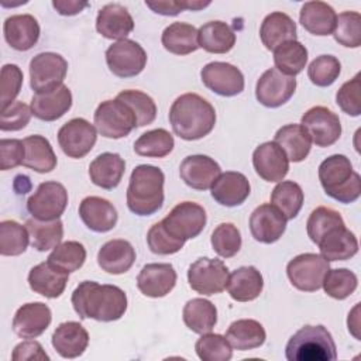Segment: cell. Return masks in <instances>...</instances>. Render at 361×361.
Wrapping results in <instances>:
<instances>
[{
  "instance_id": "obj_31",
  "label": "cell",
  "mask_w": 361,
  "mask_h": 361,
  "mask_svg": "<svg viewBox=\"0 0 361 361\" xmlns=\"http://www.w3.org/2000/svg\"><path fill=\"white\" fill-rule=\"evenodd\" d=\"M126 172V161L114 152L97 155L89 165L90 180L106 190H111L121 182Z\"/></svg>"
},
{
  "instance_id": "obj_44",
  "label": "cell",
  "mask_w": 361,
  "mask_h": 361,
  "mask_svg": "<svg viewBox=\"0 0 361 361\" xmlns=\"http://www.w3.org/2000/svg\"><path fill=\"white\" fill-rule=\"evenodd\" d=\"M175 141L165 128H155L141 134L134 142L135 154L148 158H164L173 149Z\"/></svg>"
},
{
  "instance_id": "obj_36",
  "label": "cell",
  "mask_w": 361,
  "mask_h": 361,
  "mask_svg": "<svg viewBox=\"0 0 361 361\" xmlns=\"http://www.w3.org/2000/svg\"><path fill=\"white\" fill-rule=\"evenodd\" d=\"M161 42L166 51L175 55H188L200 48L196 27L180 21L172 23L164 30Z\"/></svg>"
},
{
  "instance_id": "obj_12",
  "label": "cell",
  "mask_w": 361,
  "mask_h": 361,
  "mask_svg": "<svg viewBox=\"0 0 361 361\" xmlns=\"http://www.w3.org/2000/svg\"><path fill=\"white\" fill-rule=\"evenodd\" d=\"M106 62L113 75L118 78H133L144 71L147 54L138 42L121 39L106 49Z\"/></svg>"
},
{
  "instance_id": "obj_19",
  "label": "cell",
  "mask_w": 361,
  "mask_h": 361,
  "mask_svg": "<svg viewBox=\"0 0 361 361\" xmlns=\"http://www.w3.org/2000/svg\"><path fill=\"white\" fill-rule=\"evenodd\" d=\"M221 173L220 165L207 155H189L179 166L180 179L192 189L207 190Z\"/></svg>"
},
{
  "instance_id": "obj_23",
  "label": "cell",
  "mask_w": 361,
  "mask_h": 361,
  "mask_svg": "<svg viewBox=\"0 0 361 361\" xmlns=\"http://www.w3.org/2000/svg\"><path fill=\"white\" fill-rule=\"evenodd\" d=\"M79 216L85 226L94 233H106L117 224V210L107 199L87 196L79 204Z\"/></svg>"
},
{
  "instance_id": "obj_22",
  "label": "cell",
  "mask_w": 361,
  "mask_h": 361,
  "mask_svg": "<svg viewBox=\"0 0 361 361\" xmlns=\"http://www.w3.org/2000/svg\"><path fill=\"white\" fill-rule=\"evenodd\" d=\"M96 30L109 39H127V35L134 30V20L124 6L109 3L97 13Z\"/></svg>"
},
{
  "instance_id": "obj_16",
  "label": "cell",
  "mask_w": 361,
  "mask_h": 361,
  "mask_svg": "<svg viewBox=\"0 0 361 361\" xmlns=\"http://www.w3.org/2000/svg\"><path fill=\"white\" fill-rule=\"evenodd\" d=\"M203 85L212 92L231 97L244 90V76L241 71L227 62H210L200 71Z\"/></svg>"
},
{
  "instance_id": "obj_17",
  "label": "cell",
  "mask_w": 361,
  "mask_h": 361,
  "mask_svg": "<svg viewBox=\"0 0 361 361\" xmlns=\"http://www.w3.org/2000/svg\"><path fill=\"white\" fill-rule=\"evenodd\" d=\"M286 221L279 209L271 203H262L250 216V231L257 241L272 244L285 233Z\"/></svg>"
},
{
  "instance_id": "obj_32",
  "label": "cell",
  "mask_w": 361,
  "mask_h": 361,
  "mask_svg": "<svg viewBox=\"0 0 361 361\" xmlns=\"http://www.w3.org/2000/svg\"><path fill=\"white\" fill-rule=\"evenodd\" d=\"M337 14L331 6L324 1H307L302 6L299 21L302 27L313 35H330L336 27Z\"/></svg>"
},
{
  "instance_id": "obj_48",
  "label": "cell",
  "mask_w": 361,
  "mask_h": 361,
  "mask_svg": "<svg viewBox=\"0 0 361 361\" xmlns=\"http://www.w3.org/2000/svg\"><path fill=\"white\" fill-rule=\"evenodd\" d=\"M116 99L124 102L133 110L137 118V127L148 126L157 117V104L154 99L141 90H123Z\"/></svg>"
},
{
  "instance_id": "obj_55",
  "label": "cell",
  "mask_w": 361,
  "mask_h": 361,
  "mask_svg": "<svg viewBox=\"0 0 361 361\" xmlns=\"http://www.w3.org/2000/svg\"><path fill=\"white\" fill-rule=\"evenodd\" d=\"M147 243L149 250L154 254L158 255H171L175 254L178 251H180V248L183 247V241H179L176 238H173L162 226L161 221L155 223L154 226H151V228L147 233Z\"/></svg>"
},
{
  "instance_id": "obj_58",
  "label": "cell",
  "mask_w": 361,
  "mask_h": 361,
  "mask_svg": "<svg viewBox=\"0 0 361 361\" xmlns=\"http://www.w3.org/2000/svg\"><path fill=\"white\" fill-rule=\"evenodd\" d=\"M25 147L21 140L1 138L0 140V169L7 171L23 165Z\"/></svg>"
},
{
  "instance_id": "obj_14",
  "label": "cell",
  "mask_w": 361,
  "mask_h": 361,
  "mask_svg": "<svg viewBox=\"0 0 361 361\" xmlns=\"http://www.w3.org/2000/svg\"><path fill=\"white\" fill-rule=\"evenodd\" d=\"M300 126L307 131L312 142L317 147H330L341 135L338 116L324 106L309 109L300 120Z\"/></svg>"
},
{
  "instance_id": "obj_61",
  "label": "cell",
  "mask_w": 361,
  "mask_h": 361,
  "mask_svg": "<svg viewBox=\"0 0 361 361\" xmlns=\"http://www.w3.org/2000/svg\"><path fill=\"white\" fill-rule=\"evenodd\" d=\"M52 6L61 16H75L87 7L89 3L78 0H54Z\"/></svg>"
},
{
  "instance_id": "obj_27",
  "label": "cell",
  "mask_w": 361,
  "mask_h": 361,
  "mask_svg": "<svg viewBox=\"0 0 361 361\" xmlns=\"http://www.w3.org/2000/svg\"><path fill=\"white\" fill-rule=\"evenodd\" d=\"M72 106L71 89L65 85L48 93H35L31 99V111L34 117L42 121H55L61 118Z\"/></svg>"
},
{
  "instance_id": "obj_26",
  "label": "cell",
  "mask_w": 361,
  "mask_h": 361,
  "mask_svg": "<svg viewBox=\"0 0 361 361\" xmlns=\"http://www.w3.org/2000/svg\"><path fill=\"white\" fill-rule=\"evenodd\" d=\"M3 32L11 48L17 51H28L39 39V24L31 14H16L6 18Z\"/></svg>"
},
{
  "instance_id": "obj_15",
  "label": "cell",
  "mask_w": 361,
  "mask_h": 361,
  "mask_svg": "<svg viewBox=\"0 0 361 361\" xmlns=\"http://www.w3.org/2000/svg\"><path fill=\"white\" fill-rule=\"evenodd\" d=\"M296 90L295 76H289L271 68L265 71L255 86V97L265 107H279L285 104Z\"/></svg>"
},
{
  "instance_id": "obj_47",
  "label": "cell",
  "mask_w": 361,
  "mask_h": 361,
  "mask_svg": "<svg viewBox=\"0 0 361 361\" xmlns=\"http://www.w3.org/2000/svg\"><path fill=\"white\" fill-rule=\"evenodd\" d=\"M340 226H344L341 214L337 210L326 206L316 207L306 221L307 235L314 244H317L329 231Z\"/></svg>"
},
{
  "instance_id": "obj_35",
  "label": "cell",
  "mask_w": 361,
  "mask_h": 361,
  "mask_svg": "<svg viewBox=\"0 0 361 361\" xmlns=\"http://www.w3.org/2000/svg\"><path fill=\"white\" fill-rule=\"evenodd\" d=\"M226 338L233 348L247 351L261 347L265 343L267 333L259 322L254 319H240L228 326Z\"/></svg>"
},
{
  "instance_id": "obj_46",
  "label": "cell",
  "mask_w": 361,
  "mask_h": 361,
  "mask_svg": "<svg viewBox=\"0 0 361 361\" xmlns=\"http://www.w3.org/2000/svg\"><path fill=\"white\" fill-rule=\"evenodd\" d=\"M47 261L71 274L83 267L86 261V250L79 241H65L52 250Z\"/></svg>"
},
{
  "instance_id": "obj_28",
  "label": "cell",
  "mask_w": 361,
  "mask_h": 361,
  "mask_svg": "<svg viewBox=\"0 0 361 361\" xmlns=\"http://www.w3.org/2000/svg\"><path fill=\"white\" fill-rule=\"evenodd\" d=\"M135 261V251L127 240L116 238L104 243L97 252L99 267L113 275L126 274Z\"/></svg>"
},
{
  "instance_id": "obj_8",
  "label": "cell",
  "mask_w": 361,
  "mask_h": 361,
  "mask_svg": "<svg viewBox=\"0 0 361 361\" xmlns=\"http://www.w3.org/2000/svg\"><path fill=\"white\" fill-rule=\"evenodd\" d=\"M207 221L206 210L195 202L178 203L164 220V228L176 240L186 241L197 237Z\"/></svg>"
},
{
  "instance_id": "obj_40",
  "label": "cell",
  "mask_w": 361,
  "mask_h": 361,
  "mask_svg": "<svg viewBox=\"0 0 361 361\" xmlns=\"http://www.w3.org/2000/svg\"><path fill=\"white\" fill-rule=\"evenodd\" d=\"M183 323L189 330L197 334H204L213 330L217 323L216 306L203 298H195L186 302L182 312Z\"/></svg>"
},
{
  "instance_id": "obj_11",
  "label": "cell",
  "mask_w": 361,
  "mask_h": 361,
  "mask_svg": "<svg viewBox=\"0 0 361 361\" xmlns=\"http://www.w3.org/2000/svg\"><path fill=\"white\" fill-rule=\"evenodd\" d=\"M228 269L221 259L203 257L196 259L188 271L189 286L200 295L212 296L226 289Z\"/></svg>"
},
{
  "instance_id": "obj_5",
  "label": "cell",
  "mask_w": 361,
  "mask_h": 361,
  "mask_svg": "<svg viewBox=\"0 0 361 361\" xmlns=\"http://www.w3.org/2000/svg\"><path fill=\"white\" fill-rule=\"evenodd\" d=\"M285 355L289 361H331L337 358L336 343L322 326H303L288 341Z\"/></svg>"
},
{
  "instance_id": "obj_45",
  "label": "cell",
  "mask_w": 361,
  "mask_h": 361,
  "mask_svg": "<svg viewBox=\"0 0 361 361\" xmlns=\"http://www.w3.org/2000/svg\"><path fill=\"white\" fill-rule=\"evenodd\" d=\"M30 243V234L25 226L14 220H3L0 223V254L16 257L23 254Z\"/></svg>"
},
{
  "instance_id": "obj_1",
  "label": "cell",
  "mask_w": 361,
  "mask_h": 361,
  "mask_svg": "<svg viewBox=\"0 0 361 361\" xmlns=\"http://www.w3.org/2000/svg\"><path fill=\"white\" fill-rule=\"evenodd\" d=\"M72 306L80 319L114 322L127 310V295L116 285H100L94 281L80 282L72 293Z\"/></svg>"
},
{
  "instance_id": "obj_57",
  "label": "cell",
  "mask_w": 361,
  "mask_h": 361,
  "mask_svg": "<svg viewBox=\"0 0 361 361\" xmlns=\"http://www.w3.org/2000/svg\"><path fill=\"white\" fill-rule=\"evenodd\" d=\"M32 116L31 107L23 102H14L7 109L1 110L0 130L1 131H18L27 127Z\"/></svg>"
},
{
  "instance_id": "obj_54",
  "label": "cell",
  "mask_w": 361,
  "mask_h": 361,
  "mask_svg": "<svg viewBox=\"0 0 361 361\" xmlns=\"http://www.w3.org/2000/svg\"><path fill=\"white\" fill-rule=\"evenodd\" d=\"M360 73H357L353 79L343 83V86L337 90L336 102L338 107L348 116L358 117L361 114V82Z\"/></svg>"
},
{
  "instance_id": "obj_30",
  "label": "cell",
  "mask_w": 361,
  "mask_h": 361,
  "mask_svg": "<svg viewBox=\"0 0 361 361\" xmlns=\"http://www.w3.org/2000/svg\"><path fill=\"white\" fill-rule=\"evenodd\" d=\"M320 255L326 261H345L358 252V241L345 224L329 231L319 243Z\"/></svg>"
},
{
  "instance_id": "obj_52",
  "label": "cell",
  "mask_w": 361,
  "mask_h": 361,
  "mask_svg": "<svg viewBox=\"0 0 361 361\" xmlns=\"http://www.w3.org/2000/svg\"><path fill=\"white\" fill-rule=\"evenodd\" d=\"M340 72L341 63L333 55H320L314 58L307 68V76L310 82L319 87H327L333 85Z\"/></svg>"
},
{
  "instance_id": "obj_2",
  "label": "cell",
  "mask_w": 361,
  "mask_h": 361,
  "mask_svg": "<svg viewBox=\"0 0 361 361\" xmlns=\"http://www.w3.org/2000/svg\"><path fill=\"white\" fill-rule=\"evenodd\" d=\"M173 133L186 141L200 140L212 133L216 124L214 107L196 93H185L175 99L169 109Z\"/></svg>"
},
{
  "instance_id": "obj_10",
  "label": "cell",
  "mask_w": 361,
  "mask_h": 361,
  "mask_svg": "<svg viewBox=\"0 0 361 361\" xmlns=\"http://www.w3.org/2000/svg\"><path fill=\"white\" fill-rule=\"evenodd\" d=\"M68 206V192L65 186L55 180L39 183L37 190L27 200L28 213L42 221L59 219Z\"/></svg>"
},
{
  "instance_id": "obj_43",
  "label": "cell",
  "mask_w": 361,
  "mask_h": 361,
  "mask_svg": "<svg viewBox=\"0 0 361 361\" xmlns=\"http://www.w3.org/2000/svg\"><path fill=\"white\" fill-rule=\"evenodd\" d=\"M271 204L279 209L286 220H292L303 206V190L293 180H281L271 193Z\"/></svg>"
},
{
  "instance_id": "obj_9",
  "label": "cell",
  "mask_w": 361,
  "mask_h": 361,
  "mask_svg": "<svg viewBox=\"0 0 361 361\" xmlns=\"http://www.w3.org/2000/svg\"><path fill=\"white\" fill-rule=\"evenodd\" d=\"M329 269V261L322 255L306 252L296 255L288 262L286 275L296 289L302 292H316L322 288Z\"/></svg>"
},
{
  "instance_id": "obj_37",
  "label": "cell",
  "mask_w": 361,
  "mask_h": 361,
  "mask_svg": "<svg viewBox=\"0 0 361 361\" xmlns=\"http://www.w3.org/2000/svg\"><path fill=\"white\" fill-rule=\"evenodd\" d=\"M292 162L303 161L312 148V140L300 124H286L281 127L274 140Z\"/></svg>"
},
{
  "instance_id": "obj_33",
  "label": "cell",
  "mask_w": 361,
  "mask_h": 361,
  "mask_svg": "<svg viewBox=\"0 0 361 361\" xmlns=\"http://www.w3.org/2000/svg\"><path fill=\"white\" fill-rule=\"evenodd\" d=\"M259 37L265 48L274 51L283 42L296 39V24L288 14L274 11L264 18L259 28Z\"/></svg>"
},
{
  "instance_id": "obj_60",
  "label": "cell",
  "mask_w": 361,
  "mask_h": 361,
  "mask_svg": "<svg viewBox=\"0 0 361 361\" xmlns=\"http://www.w3.org/2000/svg\"><path fill=\"white\" fill-rule=\"evenodd\" d=\"M188 0H166V1H145L147 7H149L154 13L161 16H178L183 10H188Z\"/></svg>"
},
{
  "instance_id": "obj_18",
  "label": "cell",
  "mask_w": 361,
  "mask_h": 361,
  "mask_svg": "<svg viewBox=\"0 0 361 361\" xmlns=\"http://www.w3.org/2000/svg\"><path fill=\"white\" fill-rule=\"evenodd\" d=\"M252 165L258 176L267 182H281L289 171V159L275 141L264 142L254 149Z\"/></svg>"
},
{
  "instance_id": "obj_49",
  "label": "cell",
  "mask_w": 361,
  "mask_h": 361,
  "mask_svg": "<svg viewBox=\"0 0 361 361\" xmlns=\"http://www.w3.org/2000/svg\"><path fill=\"white\" fill-rule=\"evenodd\" d=\"M324 292L337 300H343L354 293L358 286L357 275L347 268L329 269L323 279Z\"/></svg>"
},
{
  "instance_id": "obj_21",
  "label": "cell",
  "mask_w": 361,
  "mask_h": 361,
  "mask_svg": "<svg viewBox=\"0 0 361 361\" xmlns=\"http://www.w3.org/2000/svg\"><path fill=\"white\" fill-rule=\"evenodd\" d=\"M176 285V271L171 264H147L137 276L140 292L148 298H164Z\"/></svg>"
},
{
  "instance_id": "obj_13",
  "label": "cell",
  "mask_w": 361,
  "mask_h": 361,
  "mask_svg": "<svg viewBox=\"0 0 361 361\" xmlns=\"http://www.w3.org/2000/svg\"><path fill=\"white\" fill-rule=\"evenodd\" d=\"M97 130L85 118H72L58 131V142L61 149L69 158H83L94 147Z\"/></svg>"
},
{
  "instance_id": "obj_53",
  "label": "cell",
  "mask_w": 361,
  "mask_h": 361,
  "mask_svg": "<svg viewBox=\"0 0 361 361\" xmlns=\"http://www.w3.org/2000/svg\"><path fill=\"white\" fill-rule=\"evenodd\" d=\"M212 247L223 258L234 257L241 248L240 230L233 223H221L212 233Z\"/></svg>"
},
{
  "instance_id": "obj_4",
  "label": "cell",
  "mask_w": 361,
  "mask_h": 361,
  "mask_svg": "<svg viewBox=\"0 0 361 361\" xmlns=\"http://www.w3.org/2000/svg\"><path fill=\"white\" fill-rule=\"evenodd\" d=\"M319 180L327 196L348 204L361 193V178L345 155L334 154L319 165Z\"/></svg>"
},
{
  "instance_id": "obj_38",
  "label": "cell",
  "mask_w": 361,
  "mask_h": 361,
  "mask_svg": "<svg viewBox=\"0 0 361 361\" xmlns=\"http://www.w3.org/2000/svg\"><path fill=\"white\" fill-rule=\"evenodd\" d=\"M25 147V157L23 165L38 172L48 173L56 166V155L49 141L38 134L28 135L23 140Z\"/></svg>"
},
{
  "instance_id": "obj_34",
  "label": "cell",
  "mask_w": 361,
  "mask_h": 361,
  "mask_svg": "<svg viewBox=\"0 0 361 361\" xmlns=\"http://www.w3.org/2000/svg\"><path fill=\"white\" fill-rule=\"evenodd\" d=\"M226 288L231 299L237 302H250L261 295L264 279L255 267H241L228 275Z\"/></svg>"
},
{
  "instance_id": "obj_50",
  "label": "cell",
  "mask_w": 361,
  "mask_h": 361,
  "mask_svg": "<svg viewBox=\"0 0 361 361\" xmlns=\"http://www.w3.org/2000/svg\"><path fill=\"white\" fill-rule=\"evenodd\" d=\"M334 39L347 48L361 45V16L357 11H343L336 18Z\"/></svg>"
},
{
  "instance_id": "obj_24",
  "label": "cell",
  "mask_w": 361,
  "mask_h": 361,
  "mask_svg": "<svg viewBox=\"0 0 361 361\" xmlns=\"http://www.w3.org/2000/svg\"><path fill=\"white\" fill-rule=\"evenodd\" d=\"M251 186L245 175L235 171L220 173L212 186V197L221 206L235 207L250 196Z\"/></svg>"
},
{
  "instance_id": "obj_56",
  "label": "cell",
  "mask_w": 361,
  "mask_h": 361,
  "mask_svg": "<svg viewBox=\"0 0 361 361\" xmlns=\"http://www.w3.org/2000/svg\"><path fill=\"white\" fill-rule=\"evenodd\" d=\"M23 85V72L14 63H6L1 68V110L7 109L18 96Z\"/></svg>"
},
{
  "instance_id": "obj_51",
  "label": "cell",
  "mask_w": 361,
  "mask_h": 361,
  "mask_svg": "<svg viewBox=\"0 0 361 361\" xmlns=\"http://www.w3.org/2000/svg\"><path fill=\"white\" fill-rule=\"evenodd\" d=\"M196 354L203 361H228L233 350L228 340L221 334L204 333L195 344Z\"/></svg>"
},
{
  "instance_id": "obj_29",
  "label": "cell",
  "mask_w": 361,
  "mask_h": 361,
  "mask_svg": "<svg viewBox=\"0 0 361 361\" xmlns=\"http://www.w3.org/2000/svg\"><path fill=\"white\" fill-rule=\"evenodd\" d=\"M89 344L86 329L78 322L61 323L52 334V347L63 358H76L85 353Z\"/></svg>"
},
{
  "instance_id": "obj_39",
  "label": "cell",
  "mask_w": 361,
  "mask_h": 361,
  "mask_svg": "<svg viewBox=\"0 0 361 361\" xmlns=\"http://www.w3.org/2000/svg\"><path fill=\"white\" fill-rule=\"evenodd\" d=\"M199 47L210 54H226L235 44V34L228 24L220 20L209 21L199 30Z\"/></svg>"
},
{
  "instance_id": "obj_41",
  "label": "cell",
  "mask_w": 361,
  "mask_h": 361,
  "mask_svg": "<svg viewBox=\"0 0 361 361\" xmlns=\"http://www.w3.org/2000/svg\"><path fill=\"white\" fill-rule=\"evenodd\" d=\"M25 227L30 234L31 245L37 251H48L61 244L63 237V224L59 219L42 221L37 219H28Z\"/></svg>"
},
{
  "instance_id": "obj_6",
  "label": "cell",
  "mask_w": 361,
  "mask_h": 361,
  "mask_svg": "<svg viewBox=\"0 0 361 361\" xmlns=\"http://www.w3.org/2000/svg\"><path fill=\"white\" fill-rule=\"evenodd\" d=\"M94 127L100 135L118 140L127 137L137 128V118L133 110L121 100H104L94 111Z\"/></svg>"
},
{
  "instance_id": "obj_25",
  "label": "cell",
  "mask_w": 361,
  "mask_h": 361,
  "mask_svg": "<svg viewBox=\"0 0 361 361\" xmlns=\"http://www.w3.org/2000/svg\"><path fill=\"white\" fill-rule=\"evenodd\" d=\"M68 279L69 272L49 264L48 261L32 267L28 274L30 288L35 293L49 299L59 298L63 293Z\"/></svg>"
},
{
  "instance_id": "obj_20",
  "label": "cell",
  "mask_w": 361,
  "mask_h": 361,
  "mask_svg": "<svg viewBox=\"0 0 361 361\" xmlns=\"http://www.w3.org/2000/svg\"><path fill=\"white\" fill-rule=\"evenodd\" d=\"M51 309L42 302L25 303L13 317V331L21 338H35L51 324Z\"/></svg>"
},
{
  "instance_id": "obj_59",
  "label": "cell",
  "mask_w": 361,
  "mask_h": 361,
  "mask_svg": "<svg viewBox=\"0 0 361 361\" xmlns=\"http://www.w3.org/2000/svg\"><path fill=\"white\" fill-rule=\"evenodd\" d=\"M11 358L14 361H25V360H49L48 354L44 351L42 345L35 340H27L17 344L13 350Z\"/></svg>"
},
{
  "instance_id": "obj_7",
  "label": "cell",
  "mask_w": 361,
  "mask_h": 361,
  "mask_svg": "<svg viewBox=\"0 0 361 361\" xmlns=\"http://www.w3.org/2000/svg\"><path fill=\"white\" fill-rule=\"evenodd\" d=\"M68 62L56 52H41L30 61V85L35 93H48L62 86Z\"/></svg>"
},
{
  "instance_id": "obj_42",
  "label": "cell",
  "mask_w": 361,
  "mask_h": 361,
  "mask_svg": "<svg viewBox=\"0 0 361 361\" xmlns=\"http://www.w3.org/2000/svg\"><path fill=\"white\" fill-rule=\"evenodd\" d=\"M275 68L285 75L300 73L307 62V49L298 39L288 41L274 49Z\"/></svg>"
},
{
  "instance_id": "obj_3",
  "label": "cell",
  "mask_w": 361,
  "mask_h": 361,
  "mask_svg": "<svg viewBox=\"0 0 361 361\" xmlns=\"http://www.w3.org/2000/svg\"><path fill=\"white\" fill-rule=\"evenodd\" d=\"M165 175L154 165H138L133 169L127 188V206L137 216H151L164 203Z\"/></svg>"
}]
</instances>
